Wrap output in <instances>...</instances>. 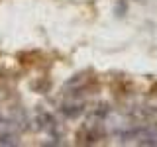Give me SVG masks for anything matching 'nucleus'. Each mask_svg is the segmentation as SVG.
I'll list each match as a JSON object with an SVG mask.
<instances>
[{
	"mask_svg": "<svg viewBox=\"0 0 157 147\" xmlns=\"http://www.w3.org/2000/svg\"><path fill=\"white\" fill-rule=\"evenodd\" d=\"M151 90H153V92H157V85H153V88H151Z\"/></svg>",
	"mask_w": 157,
	"mask_h": 147,
	"instance_id": "obj_5",
	"label": "nucleus"
},
{
	"mask_svg": "<svg viewBox=\"0 0 157 147\" xmlns=\"http://www.w3.org/2000/svg\"><path fill=\"white\" fill-rule=\"evenodd\" d=\"M61 112L67 118H78V116L85 114V104H81V102H69V104L61 106Z\"/></svg>",
	"mask_w": 157,
	"mask_h": 147,
	"instance_id": "obj_3",
	"label": "nucleus"
},
{
	"mask_svg": "<svg viewBox=\"0 0 157 147\" xmlns=\"http://www.w3.org/2000/svg\"><path fill=\"white\" fill-rule=\"evenodd\" d=\"M36 127L37 130H45V131H53L57 127V122H55V118H53L51 114L39 110L37 116H36Z\"/></svg>",
	"mask_w": 157,
	"mask_h": 147,
	"instance_id": "obj_2",
	"label": "nucleus"
},
{
	"mask_svg": "<svg viewBox=\"0 0 157 147\" xmlns=\"http://www.w3.org/2000/svg\"><path fill=\"white\" fill-rule=\"evenodd\" d=\"M0 145H18V137L12 130H6L0 134Z\"/></svg>",
	"mask_w": 157,
	"mask_h": 147,
	"instance_id": "obj_4",
	"label": "nucleus"
},
{
	"mask_svg": "<svg viewBox=\"0 0 157 147\" xmlns=\"http://www.w3.org/2000/svg\"><path fill=\"white\" fill-rule=\"evenodd\" d=\"M78 143H85V145H88V143H96L98 139L102 137V131L98 130V127H92V126H85V130L82 131H78Z\"/></svg>",
	"mask_w": 157,
	"mask_h": 147,
	"instance_id": "obj_1",
	"label": "nucleus"
}]
</instances>
